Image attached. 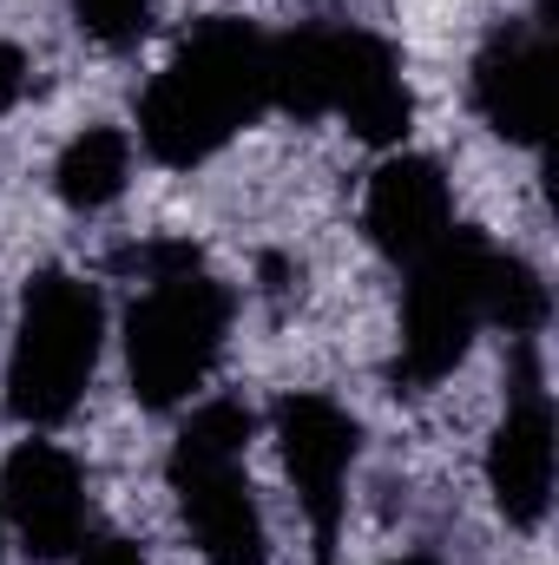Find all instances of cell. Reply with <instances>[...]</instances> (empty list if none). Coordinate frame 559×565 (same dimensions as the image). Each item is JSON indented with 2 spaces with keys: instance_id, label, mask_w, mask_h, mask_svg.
I'll return each mask as SVG.
<instances>
[{
  "instance_id": "6da1fadb",
  "label": "cell",
  "mask_w": 559,
  "mask_h": 565,
  "mask_svg": "<svg viewBox=\"0 0 559 565\" xmlns=\"http://www.w3.org/2000/svg\"><path fill=\"white\" fill-rule=\"evenodd\" d=\"M271 106V40L244 20H204L139 106V139L158 164H204Z\"/></svg>"
},
{
  "instance_id": "7a4b0ae2",
  "label": "cell",
  "mask_w": 559,
  "mask_h": 565,
  "mask_svg": "<svg viewBox=\"0 0 559 565\" xmlns=\"http://www.w3.org/2000/svg\"><path fill=\"white\" fill-rule=\"evenodd\" d=\"M151 264H158L151 289L126 316V369H133V395L145 408H178L204 388L224 349L231 296L218 277L198 270L191 250H158Z\"/></svg>"
},
{
  "instance_id": "3957f363",
  "label": "cell",
  "mask_w": 559,
  "mask_h": 565,
  "mask_svg": "<svg viewBox=\"0 0 559 565\" xmlns=\"http://www.w3.org/2000/svg\"><path fill=\"white\" fill-rule=\"evenodd\" d=\"M244 440H251V415L238 402H204L178 447H171V493L178 513L198 540V553L211 565H264L271 540H264V507L244 480Z\"/></svg>"
},
{
  "instance_id": "277c9868",
  "label": "cell",
  "mask_w": 559,
  "mask_h": 565,
  "mask_svg": "<svg viewBox=\"0 0 559 565\" xmlns=\"http://www.w3.org/2000/svg\"><path fill=\"white\" fill-rule=\"evenodd\" d=\"M99 362V296L66 270H40L27 282L13 362H7V415L27 427H53L73 415Z\"/></svg>"
},
{
  "instance_id": "5b68a950",
  "label": "cell",
  "mask_w": 559,
  "mask_h": 565,
  "mask_svg": "<svg viewBox=\"0 0 559 565\" xmlns=\"http://www.w3.org/2000/svg\"><path fill=\"white\" fill-rule=\"evenodd\" d=\"M487 264L494 244L474 231H447L428 257L409 264V296H402V375L409 382H441L467 355L474 329L487 322Z\"/></svg>"
},
{
  "instance_id": "8992f818",
  "label": "cell",
  "mask_w": 559,
  "mask_h": 565,
  "mask_svg": "<svg viewBox=\"0 0 559 565\" xmlns=\"http://www.w3.org/2000/svg\"><path fill=\"white\" fill-rule=\"evenodd\" d=\"M0 520L20 533V546L40 565L66 559L86 540V480L66 447L27 440L0 467Z\"/></svg>"
},
{
  "instance_id": "52a82bcc",
  "label": "cell",
  "mask_w": 559,
  "mask_h": 565,
  "mask_svg": "<svg viewBox=\"0 0 559 565\" xmlns=\"http://www.w3.org/2000/svg\"><path fill=\"white\" fill-rule=\"evenodd\" d=\"M277 440H283V467L303 493V513L316 526V553L329 565L336 553V520H342V480L356 467L362 434L356 422L329 402V395H289L277 408Z\"/></svg>"
},
{
  "instance_id": "ba28073f",
  "label": "cell",
  "mask_w": 559,
  "mask_h": 565,
  "mask_svg": "<svg viewBox=\"0 0 559 565\" xmlns=\"http://www.w3.org/2000/svg\"><path fill=\"white\" fill-rule=\"evenodd\" d=\"M474 106L507 145H540L553 119V53L527 26H500L474 60Z\"/></svg>"
},
{
  "instance_id": "9c48e42d",
  "label": "cell",
  "mask_w": 559,
  "mask_h": 565,
  "mask_svg": "<svg viewBox=\"0 0 559 565\" xmlns=\"http://www.w3.org/2000/svg\"><path fill=\"white\" fill-rule=\"evenodd\" d=\"M329 113H342L356 139L402 145L409 119H415V99H409V86H402L395 53H389L376 33L329 26Z\"/></svg>"
},
{
  "instance_id": "30bf717a",
  "label": "cell",
  "mask_w": 559,
  "mask_h": 565,
  "mask_svg": "<svg viewBox=\"0 0 559 565\" xmlns=\"http://www.w3.org/2000/svg\"><path fill=\"white\" fill-rule=\"evenodd\" d=\"M362 224H369V237H376L382 257H395V264L428 257V250L454 231V198H447L441 164H434V158H415V151L389 158V164L369 178Z\"/></svg>"
},
{
  "instance_id": "8fae6325",
  "label": "cell",
  "mask_w": 559,
  "mask_h": 565,
  "mask_svg": "<svg viewBox=\"0 0 559 565\" xmlns=\"http://www.w3.org/2000/svg\"><path fill=\"white\" fill-rule=\"evenodd\" d=\"M487 487H494V507L507 513V526H540L553 507V408L534 382L520 388L507 422L494 427Z\"/></svg>"
},
{
  "instance_id": "7c38bea8",
  "label": "cell",
  "mask_w": 559,
  "mask_h": 565,
  "mask_svg": "<svg viewBox=\"0 0 559 565\" xmlns=\"http://www.w3.org/2000/svg\"><path fill=\"white\" fill-rule=\"evenodd\" d=\"M126 178H133V139L113 126H86L60 151V171H53V184L73 211H106L126 191Z\"/></svg>"
},
{
  "instance_id": "4fadbf2b",
  "label": "cell",
  "mask_w": 559,
  "mask_h": 565,
  "mask_svg": "<svg viewBox=\"0 0 559 565\" xmlns=\"http://www.w3.org/2000/svg\"><path fill=\"white\" fill-rule=\"evenodd\" d=\"M271 106L296 119L329 113V26H303L271 46Z\"/></svg>"
},
{
  "instance_id": "5bb4252c",
  "label": "cell",
  "mask_w": 559,
  "mask_h": 565,
  "mask_svg": "<svg viewBox=\"0 0 559 565\" xmlns=\"http://www.w3.org/2000/svg\"><path fill=\"white\" fill-rule=\"evenodd\" d=\"M487 322H500L507 335H534L547 322V282L534 277L520 257H500L487 264Z\"/></svg>"
},
{
  "instance_id": "9a60e30c",
  "label": "cell",
  "mask_w": 559,
  "mask_h": 565,
  "mask_svg": "<svg viewBox=\"0 0 559 565\" xmlns=\"http://www.w3.org/2000/svg\"><path fill=\"white\" fill-rule=\"evenodd\" d=\"M151 7H158V0H73L80 26H86L99 46H133L145 26H151Z\"/></svg>"
},
{
  "instance_id": "2e32d148",
  "label": "cell",
  "mask_w": 559,
  "mask_h": 565,
  "mask_svg": "<svg viewBox=\"0 0 559 565\" xmlns=\"http://www.w3.org/2000/svg\"><path fill=\"white\" fill-rule=\"evenodd\" d=\"M73 553H80V565H145V553L133 540H119V533H86Z\"/></svg>"
},
{
  "instance_id": "e0dca14e",
  "label": "cell",
  "mask_w": 559,
  "mask_h": 565,
  "mask_svg": "<svg viewBox=\"0 0 559 565\" xmlns=\"http://www.w3.org/2000/svg\"><path fill=\"white\" fill-rule=\"evenodd\" d=\"M20 86H27V60H20L13 46H0V113L20 99Z\"/></svg>"
},
{
  "instance_id": "ac0fdd59",
  "label": "cell",
  "mask_w": 559,
  "mask_h": 565,
  "mask_svg": "<svg viewBox=\"0 0 559 565\" xmlns=\"http://www.w3.org/2000/svg\"><path fill=\"white\" fill-rule=\"evenodd\" d=\"M395 565H428V559H395Z\"/></svg>"
},
{
  "instance_id": "d6986e66",
  "label": "cell",
  "mask_w": 559,
  "mask_h": 565,
  "mask_svg": "<svg viewBox=\"0 0 559 565\" xmlns=\"http://www.w3.org/2000/svg\"><path fill=\"white\" fill-rule=\"evenodd\" d=\"M0 526H7V520H0ZM0 565H7V546H0Z\"/></svg>"
}]
</instances>
